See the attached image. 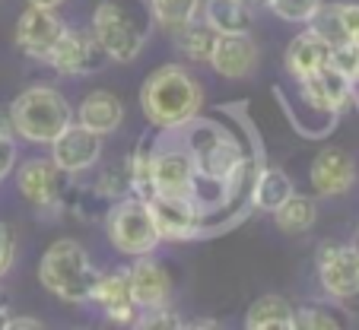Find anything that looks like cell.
Returning <instances> with one entry per match:
<instances>
[{
  "mask_svg": "<svg viewBox=\"0 0 359 330\" xmlns=\"http://www.w3.org/2000/svg\"><path fill=\"white\" fill-rule=\"evenodd\" d=\"M76 118H80L83 128L95 130V134H102V137L115 134L124 121V102L118 99L115 92H109V89H95V92H89L86 99L80 102Z\"/></svg>",
  "mask_w": 359,
  "mask_h": 330,
  "instance_id": "19",
  "label": "cell"
},
{
  "mask_svg": "<svg viewBox=\"0 0 359 330\" xmlns=\"http://www.w3.org/2000/svg\"><path fill=\"white\" fill-rule=\"evenodd\" d=\"M64 32V22L61 16L55 13L51 7H32L29 4L26 13L16 20V45H20L22 54H29V57H35V61L45 64L48 54H51V48H55V41L61 39Z\"/></svg>",
  "mask_w": 359,
  "mask_h": 330,
  "instance_id": "13",
  "label": "cell"
},
{
  "mask_svg": "<svg viewBox=\"0 0 359 330\" xmlns=\"http://www.w3.org/2000/svg\"><path fill=\"white\" fill-rule=\"evenodd\" d=\"M188 128L191 130H188V143L184 146H188L191 159H194L197 178L219 184L232 172V165L242 159L238 140L213 121H197L194 118Z\"/></svg>",
  "mask_w": 359,
  "mask_h": 330,
  "instance_id": "6",
  "label": "cell"
},
{
  "mask_svg": "<svg viewBox=\"0 0 359 330\" xmlns=\"http://www.w3.org/2000/svg\"><path fill=\"white\" fill-rule=\"evenodd\" d=\"M128 286L130 298L137 302V308H153V305H165L172 292L169 270L159 261H153L149 254L137 257L134 267H128Z\"/></svg>",
  "mask_w": 359,
  "mask_h": 330,
  "instance_id": "17",
  "label": "cell"
},
{
  "mask_svg": "<svg viewBox=\"0 0 359 330\" xmlns=\"http://www.w3.org/2000/svg\"><path fill=\"white\" fill-rule=\"evenodd\" d=\"M203 105V89L194 76L178 64H165V67L153 70L143 80L140 89V108L149 124H156L163 130L188 128L197 118Z\"/></svg>",
  "mask_w": 359,
  "mask_h": 330,
  "instance_id": "1",
  "label": "cell"
},
{
  "mask_svg": "<svg viewBox=\"0 0 359 330\" xmlns=\"http://www.w3.org/2000/svg\"><path fill=\"white\" fill-rule=\"evenodd\" d=\"M32 7H51V10H57L64 4V0H29Z\"/></svg>",
  "mask_w": 359,
  "mask_h": 330,
  "instance_id": "38",
  "label": "cell"
},
{
  "mask_svg": "<svg viewBox=\"0 0 359 330\" xmlns=\"http://www.w3.org/2000/svg\"><path fill=\"white\" fill-rule=\"evenodd\" d=\"M61 175L64 172L57 169L51 159H26L16 172V188H20L22 200L32 203L39 209H51L61 207Z\"/></svg>",
  "mask_w": 359,
  "mask_h": 330,
  "instance_id": "14",
  "label": "cell"
},
{
  "mask_svg": "<svg viewBox=\"0 0 359 330\" xmlns=\"http://www.w3.org/2000/svg\"><path fill=\"white\" fill-rule=\"evenodd\" d=\"M149 213L163 242H191L201 235V207L194 197H149Z\"/></svg>",
  "mask_w": 359,
  "mask_h": 330,
  "instance_id": "11",
  "label": "cell"
},
{
  "mask_svg": "<svg viewBox=\"0 0 359 330\" xmlns=\"http://www.w3.org/2000/svg\"><path fill=\"white\" fill-rule=\"evenodd\" d=\"M13 165H16V140L7 130H0V181L13 172Z\"/></svg>",
  "mask_w": 359,
  "mask_h": 330,
  "instance_id": "35",
  "label": "cell"
},
{
  "mask_svg": "<svg viewBox=\"0 0 359 330\" xmlns=\"http://www.w3.org/2000/svg\"><path fill=\"white\" fill-rule=\"evenodd\" d=\"M13 257H16V238L13 229L7 223H0V277L13 267Z\"/></svg>",
  "mask_w": 359,
  "mask_h": 330,
  "instance_id": "34",
  "label": "cell"
},
{
  "mask_svg": "<svg viewBox=\"0 0 359 330\" xmlns=\"http://www.w3.org/2000/svg\"><path fill=\"white\" fill-rule=\"evenodd\" d=\"M312 188L318 191L321 197H337V194H346L356 181V162L346 149L340 146H327L315 156L312 162Z\"/></svg>",
  "mask_w": 359,
  "mask_h": 330,
  "instance_id": "16",
  "label": "cell"
},
{
  "mask_svg": "<svg viewBox=\"0 0 359 330\" xmlns=\"http://www.w3.org/2000/svg\"><path fill=\"white\" fill-rule=\"evenodd\" d=\"M149 181L153 194L165 197H194L197 200V169L188 146H159L149 153Z\"/></svg>",
  "mask_w": 359,
  "mask_h": 330,
  "instance_id": "8",
  "label": "cell"
},
{
  "mask_svg": "<svg viewBox=\"0 0 359 330\" xmlns=\"http://www.w3.org/2000/svg\"><path fill=\"white\" fill-rule=\"evenodd\" d=\"M149 146H140L134 156L128 159V175H130V194L149 200L153 197V181H149Z\"/></svg>",
  "mask_w": 359,
  "mask_h": 330,
  "instance_id": "28",
  "label": "cell"
},
{
  "mask_svg": "<svg viewBox=\"0 0 359 330\" xmlns=\"http://www.w3.org/2000/svg\"><path fill=\"white\" fill-rule=\"evenodd\" d=\"M290 194H292L290 175H286L283 169L267 165V169H258V175H255V184H251L248 200L255 203L258 209H264V213H273V209H277Z\"/></svg>",
  "mask_w": 359,
  "mask_h": 330,
  "instance_id": "23",
  "label": "cell"
},
{
  "mask_svg": "<svg viewBox=\"0 0 359 330\" xmlns=\"http://www.w3.org/2000/svg\"><path fill=\"white\" fill-rule=\"evenodd\" d=\"M331 67L337 74H344L346 80H359V39L340 41V45L331 48Z\"/></svg>",
  "mask_w": 359,
  "mask_h": 330,
  "instance_id": "31",
  "label": "cell"
},
{
  "mask_svg": "<svg viewBox=\"0 0 359 330\" xmlns=\"http://www.w3.org/2000/svg\"><path fill=\"white\" fill-rule=\"evenodd\" d=\"M327 64H331V45L321 35H315L312 29L296 35L290 41V48H286V70H290L292 80H302V76L315 74V70L327 67Z\"/></svg>",
  "mask_w": 359,
  "mask_h": 330,
  "instance_id": "20",
  "label": "cell"
},
{
  "mask_svg": "<svg viewBox=\"0 0 359 330\" xmlns=\"http://www.w3.org/2000/svg\"><path fill=\"white\" fill-rule=\"evenodd\" d=\"M172 35H175L178 51H182L188 61H197V64L210 61L213 41H217V29L203 20L201 13H197L191 22H184V26L178 29V32H172Z\"/></svg>",
  "mask_w": 359,
  "mask_h": 330,
  "instance_id": "25",
  "label": "cell"
},
{
  "mask_svg": "<svg viewBox=\"0 0 359 330\" xmlns=\"http://www.w3.org/2000/svg\"><path fill=\"white\" fill-rule=\"evenodd\" d=\"M264 4L283 22H309L321 7V0H264Z\"/></svg>",
  "mask_w": 359,
  "mask_h": 330,
  "instance_id": "30",
  "label": "cell"
},
{
  "mask_svg": "<svg viewBox=\"0 0 359 330\" xmlns=\"http://www.w3.org/2000/svg\"><path fill=\"white\" fill-rule=\"evenodd\" d=\"M299 83V102H302L315 118H325L327 124H337V115L350 102V80L327 64V67L315 70V74L302 76Z\"/></svg>",
  "mask_w": 359,
  "mask_h": 330,
  "instance_id": "9",
  "label": "cell"
},
{
  "mask_svg": "<svg viewBox=\"0 0 359 330\" xmlns=\"http://www.w3.org/2000/svg\"><path fill=\"white\" fill-rule=\"evenodd\" d=\"M51 146V162L64 175H76V172L93 169L95 162L102 159V134L83 128L80 121H70L55 140L48 143Z\"/></svg>",
  "mask_w": 359,
  "mask_h": 330,
  "instance_id": "12",
  "label": "cell"
},
{
  "mask_svg": "<svg viewBox=\"0 0 359 330\" xmlns=\"http://www.w3.org/2000/svg\"><path fill=\"white\" fill-rule=\"evenodd\" d=\"M134 327H143V330H182V327H188V324L182 321V315H178L175 308H169V302H165V305H153V308H140Z\"/></svg>",
  "mask_w": 359,
  "mask_h": 330,
  "instance_id": "27",
  "label": "cell"
},
{
  "mask_svg": "<svg viewBox=\"0 0 359 330\" xmlns=\"http://www.w3.org/2000/svg\"><path fill=\"white\" fill-rule=\"evenodd\" d=\"M95 191H99L102 197H111V200H118V197L130 194V175H128V162H118V165H109V169L99 175V184H95Z\"/></svg>",
  "mask_w": 359,
  "mask_h": 330,
  "instance_id": "29",
  "label": "cell"
},
{
  "mask_svg": "<svg viewBox=\"0 0 359 330\" xmlns=\"http://www.w3.org/2000/svg\"><path fill=\"white\" fill-rule=\"evenodd\" d=\"M248 4H261V0H248Z\"/></svg>",
  "mask_w": 359,
  "mask_h": 330,
  "instance_id": "41",
  "label": "cell"
},
{
  "mask_svg": "<svg viewBox=\"0 0 359 330\" xmlns=\"http://www.w3.org/2000/svg\"><path fill=\"white\" fill-rule=\"evenodd\" d=\"M153 26L149 0H102L93 13V35L118 64H130L143 51Z\"/></svg>",
  "mask_w": 359,
  "mask_h": 330,
  "instance_id": "2",
  "label": "cell"
},
{
  "mask_svg": "<svg viewBox=\"0 0 359 330\" xmlns=\"http://www.w3.org/2000/svg\"><path fill=\"white\" fill-rule=\"evenodd\" d=\"M26 327L39 330V327H41V321H35V317H13V315H10L7 330H26Z\"/></svg>",
  "mask_w": 359,
  "mask_h": 330,
  "instance_id": "36",
  "label": "cell"
},
{
  "mask_svg": "<svg viewBox=\"0 0 359 330\" xmlns=\"http://www.w3.org/2000/svg\"><path fill=\"white\" fill-rule=\"evenodd\" d=\"M149 13L159 29L172 35L201 13V0H149Z\"/></svg>",
  "mask_w": 359,
  "mask_h": 330,
  "instance_id": "26",
  "label": "cell"
},
{
  "mask_svg": "<svg viewBox=\"0 0 359 330\" xmlns=\"http://www.w3.org/2000/svg\"><path fill=\"white\" fill-rule=\"evenodd\" d=\"M356 248H359V229H356Z\"/></svg>",
  "mask_w": 359,
  "mask_h": 330,
  "instance_id": "40",
  "label": "cell"
},
{
  "mask_svg": "<svg viewBox=\"0 0 359 330\" xmlns=\"http://www.w3.org/2000/svg\"><path fill=\"white\" fill-rule=\"evenodd\" d=\"M318 283L327 298L346 302L359 296V248L356 245H321Z\"/></svg>",
  "mask_w": 359,
  "mask_h": 330,
  "instance_id": "10",
  "label": "cell"
},
{
  "mask_svg": "<svg viewBox=\"0 0 359 330\" xmlns=\"http://www.w3.org/2000/svg\"><path fill=\"white\" fill-rule=\"evenodd\" d=\"M89 302H95L102 311H105V317L115 324H134L137 315H140V308H137V302L130 298V286H128V270H115V273H99V280H95L93 286V298Z\"/></svg>",
  "mask_w": 359,
  "mask_h": 330,
  "instance_id": "18",
  "label": "cell"
},
{
  "mask_svg": "<svg viewBox=\"0 0 359 330\" xmlns=\"http://www.w3.org/2000/svg\"><path fill=\"white\" fill-rule=\"evenodd\" d=\"M7 321H10V298L0 292V330H7Z\"/></svg>",
  "mask_w": 359,
  "mask_h": 330,
  "instance_id": "37",
  "label": "cell"
},
{
  "mask_svg": "<svg viewBox=\"0 0 359 330\" xmlns=\"http://www.w3.org/2000/svg\"><path fill=\"white\" fill-rule=\"evenodd\" d=\"M315 216H318V207H315L312 197H302L292 191L277 209H273V223L283 235H302L315 226Z\"/></svg>",
  "mask_w": 359,
  "mask_h": 330,
  "instance_id": "24",
  "label": "cell"
},
{
  "mask_svg": "<svg viewBox=\"0 0 359 330\" xmlns=\"http://www.w3.org/2000/svg\"><path fill=\"white\" fill-rule=\"evenodd\" d=\"M350 99H353V105L359 108V80H353V83H350Z\"/></svg>",
  "mask_w": 359,
  "mask_h": 330,
  "instance_id": "39",
  "label": "cell"
},
{
  "mask_svg": "<svg viewBox=\"0 0 359 330\" xmlns=\"http://www.w3.org/2000/svg\"><path fill=\"white\" fill-rule=\"evenodd\" d=\"M296 308L283 296H261L245 311V327L248 330H290Z\"/></svg>",
  "mask_w": 359,
  "mask_h": 330,
  "instance_id": "21",
  "label": "cell"
},
{
  "mask_svg": "<svg viewBox=\"0 0 359 330\" xmlns=\"http://www.w3.org/2000/svg\"><path fill=\"white\" fill-rule=\"evenodd\" d=\"M292 327H302V330H334V327H340V321H337V315H334L331 308H321V305H305V308H296Z\"/></svg>",
  "mask_w": 359,
  "mask_h": 330,
  "instance_id": "32",
  "label": "cell"
},
{
  "mask_svg": "<svg viewBox=\"0 0 359 330\" xmlns=\"http://www.w3.org/2000/svg\"><path fill=\"white\" fill-rule=\"evenodd\" d=\"M109 61L105 48L93 35V29H67L64 26L61 39L55 41L51 54H48V67H55L64 76H89L99 74Z\"/></svg>",
  "mask_w": 359,
  "mask_h": 330,
  "instance_id": "7",
  "label": "cell"
},
{
  "mask_svg": "<svg viewBox=\"0 0 359 330\" xmlns=\"http://www.w3.org/2000/svg\"><path fill=\"white\" fill-rule=\"evenodd\" d=\"M201 10V16L217 32H251V26H255L248 0H207Z\"/></svg>",
  "mask_w": 359,
  "mask_h": 330,
  "instance_id": "22",
  "label": "cell"
},
{
  "mask_svg": "<svg viewBox=\"0 0 359 330\" xmlns=\"http://www.w3.org/2000/svg\"><path fill=\"white\" fill-rule=\"evenodd\" d=\"M207 64L226 80H245L258 67V45H255L251 32H217Z\"/></svg>",
  "mask_w": 359,
  "mask_h": 330,
  "instance_id": "15",
  "label": "cell"
},
{
  "mask_svg": "<svg viewBox=\"0 0 359 330\" xmlns=\"http://www.w3.org/2000/svg\"><path fill=\"white\" fill-rule=\"evenodd\" d=\"M337 20L346 41L359 39V4H337Z\"/></svg>",
  "mask_w": 359,
  "mask_h": 330,
  "instance_id": "33",
  "label": "cell"
},
{
  "mask_svg": "<svg viewBox=\"0 0 359 330\" xmlns=\"http://www.w3.org/2000/svg\"><path fill=\"white\" fill-rule=\"evenodd\" d=\"M99 280V270L93 267L86 248L76 238H57L45 248L39 261V283L61 302L80 305L93 298V286Z\"/></svg>",
  "mask_w": 359,
  "mask_h": 330,
  "instance_id": "3",
  "label": "cell"
},
{
  "mask_svg": "<svg viewBox=\"0 0 359 330\" xmlns=\"http://www.w3.org/2000/svg\"><path fill=\"white\" fill-rule=\"evenodd\" d=\"M105 232H109V242L128 257L153 254L163 242L149 203L137 194H124L111 203V209L105 213Z\"/></svg>",
  "mask_w": 359,
  "mask_h": 330,
  "instance_id": "5",
  "label": "cell"
},
{
  "mask_svg": "<svg viewBox=\"0 0 359 330\" xmlns=\"http://www.w3.org/2000/svg\"><path fill=\"white\" fill-rule=\"evenodd\" d=\"M70 121H74V111H70L67 99L45 83L22 89L10 105V128L16 130V137L41 143V146L55 140Z\"/></svg>",
  "mask_w": 359,
  "mask_h": 330,
  "instance_id": "4",
  "label": "cell"
}]
</instances>
